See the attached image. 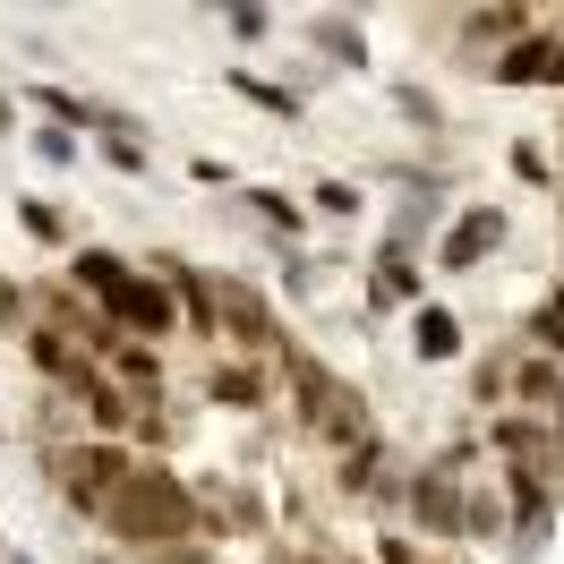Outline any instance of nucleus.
Segmentation results:
<instances>
[{"label":"nucleus","mask_w":564,"mask_h":564,"mask_svg":"<svg viewBox=\"0 0 564 564\" xmlns=\"http://www.w3.org/2000/svg\"><path fill=\"white\" fill-rule=\"evenodd\" d=\"M35 325V291L26 282H0V334H26Z\"/></svg>","instance_id":"393cba45"},{"label":"nucleus","mask_w":564,"mask_h":564,"mask_svg":"<svg viewBox=\"0 0 564 564\" xmlns=\"http://www.w3.org/2000/svg\"><path fill=\"white\" fill-rule=\"evenodd\" d=\"M274 564H334V547H325V539H282Z\"/></svg>","instance_id":"bb28decb"},{"label":"nucleus","mask_w":564,"mask_h":564,"mask_svg":"<svg viewBox=\"0 0 564 564\" xmlns=\"http://www.w3.org/2000/svg\"><path fill=\"white\" fill-rule=\"evenodd\" d=\"M95 145H104V163L120 180H154V145H145V138H95Z\"/></svg>","instance_id":"4be33fe9"},{"label":"nucleus","mask_w":564,"mask_h":564,"mask_svg":"<svg viewBox=\"0 0 564 564\" xmlns=\"http://www.w3.org/2000/svg\"><path fill=\"white\" fill-rule=\"evenodd\" d=\"M402 334H411V343H402V351L420 359V368H454V359L470 351V317H462L454 300H436V291H427L420 308H411V317H402Z\"/></svg>","instance_id":"6e6552de"},{"label":"nucleus","mask_w":564,"mask_h":564,"mask_svg":"<svg viewBox=\"0 0 564 564\" xmlns=\"http://www.w3.org/2000/svg\"><path fill=\"white\" fill-rule=\"evenodd\" d=\"M104 530L120 547H138V556H163V547L206 539V530H197V488H188V470L138 454V470H129V479L111 488V505H104Z\"/></svg>","instance_id":"f257e3e1"},{"label":"nucleus","mask_w":564,"mask_h":564,"mask_svg":"<svg viewBox=\"0 0 564 564\" xmlns=\"http://www.w3.org/2000/svg\"><path fill=\"white\" fill-rule=\"evenodd\" d=\"M556 43H564V18H547V26H539V35H522L505 61H488V86H505V95L547 86V95H556Z\"/></svg>","instance_id":"9b49d317"},{"label":"nucleus","mask_w":564,"mask_h":564,"mask_svg":"<svg viewBox=\"0 0 564 564\" xmlns=\"http://www.w3.org/2000/svg\"><path fill=\"white\" fill-rule=\"evenodd\" d=\"M197 393H206V411L257 420V411H274V368H265V359H231V351H214V359H206V377H197Z\"/></svg>","instance_id":"0eeeda50"},{"label":"nucleus","mask_w":564,"mask_h":564,"mask_svg":"<svg viewBox=\"0 0 564 564\" xmlns=\"http://www.w3.org/2000/svg\"><path fill=\"white\" fill-rule=\"evenodd\" d=\"M308 214H317V223H359V214H368V180H343V172L308 180Z\"/></svg>","instance_id":"f3484780"},{"label":"nucleus","mask_w":564,"mask_h":564,"mask_svg":"<svg viewBox=\"0 0 564 564\" xmlns=\"http://www.w3.org/2000/svg\"><path fill=\"white\" fill-rule=\"evenodd\" d=\"M0 547H9V530H0Z\"/></svg>","instance_id":"473e14b6"},{"label":"nucleus","mask_w":564,"mask_h":564,"mask_svg":"<svg viewBox=\"0 0 564 564\" xmlns=\"http://www.w3.org/2000/svg\"><path fill=\"white\" fill-rule=\"evenodd\" d=\"M300 43L317 52L325 77H359V69H368V26L343 18V9H308V18H300Z\"/></svg>","instance_id":"1a4fd4ad"},{"label":"nucleus","mask_w":564,"mask_h":564,"mask_svg":"<svg viewBox=\"0 0 564 564\" xmlns=\"http://www.w3.org/2000/svg\"><path fill=\"white\" fill-rule=\"evenodd\" d=\"M420 300H427V257L377 248V265H368V308H377V317H411Z\"/></svg>","instance_id":"f8f14e48"},{"label":"nucleus","mask_w":564,"mask_h":564,"mask_svg":"<svg viewBox=\"0 0 564 564\" xmlns=\"http://www.w3.org/2000/svg\"><path fill=\"white\" fill-rule=\"evenodd\" d=\"M0 564H35V556H26V547H0Z\"/></svg>","instance_id":"c85d7f7f"},{"label":"nucleus","mask_w":564,"mask_h":564,"mask_svg":"<svg viewBox=\"0 0 564 564\" xmlns=\"http://www.w3.org/2000/svg\"><path fill=\"white\" fill-rule=\"evenodd\" d=\"M282 257V300H317V265H308V248H274Z\"/></svg>","instance_id":"b1692460"},{"label":"nucleus","mask_w":564,"mask_h":564,"mask_svg":"<svg viewBox=\"0 0 564 564\" xmlns=\"http://www.w3.org/2000/svg\"><path fill=\"white\" fill-rule=\"evenodd\" d=\"M386 95H393V111H402L411 129H427V138H445V129H454V120H445V104H436L427 86H411V77H393Z\"/></svg>","instance_id":"a211bd4d"},{"label":"nucleus","mask_w":564,"mask_h":564,"mask_svg":"<svg viewBox=\"0 0 564 564\" xmlns=\"http://www.w3.org/2000/svg\"><path fill=\"white\" fill-rule=\"evenodd\" d=\"M43 470H52V496L69 505L77 522H104L111 488L138 470V454H129V445H104V436H52V445H43Z\"/></svg>","instance_id":"f03ea898"},{"label":"nucleus","mask_w":564,"mask_h":564,"mask_svg":"<svg viewBox=\"0 0 564 564\" xmlns=\"http://www.w3.org/2000/svg\"><path fill=\"white\" fill-rule=\"evenodd\" d=\"M223 86L240 95L248 111H265V120H282V129H300L308 120V95L300 86H282V77H257V69H223Z\"/></svg>","instance_id":"2eb2a0df"},{"label":"nucleus","mask_w":564,"mask_h":564,"mask_svg":"<svg viewBox=\"0 0 564 564\" xmlns=\"http://www.w3.org/2000/svg\"><path fill=\"white\" fill-rule=\"evenodd\" d=\"M26 145H35V163H43V172H77V154H86V138L52 129V120H35V129H26Z\"/></svg>","instance_id":"aec40b11"},{"label":"nucleus","mask_w":564,"mask_h":564,"mask_svg":"<svg viewBox=\"0 0 564 564\" xmlns=\"http://www.w3.org/2000/svg\"><path fill=\"white\" fill-rule=\"evenodd\" d=\"M9 206H18V231H26L35 248H52V257L77 248V223L61 214V197H9Z\"/></svg>","instance_id":"dca6fc26"},{"label":"nucleus","mask_w":564,"mask_h":564,"mask_svg":"<svg viewBox=\"0 0 564 564\" xmlns=\"http://www.w3.org/2000/svg\"><path fill=\"white\" fill-rule=\"evenodd\" d=\"M77 564H120V547H86V556H77Z\"/></svg>","instance_id":"cd10ccee"},{"label":"nucleus","mask_w":564,"mask_h":564,"mask_svg":"<svg viewBox=\"0 0 564 564\" xmlns=\"http://www.w3.org/2000/svg\"><path fill=\"white\" fill-rule=\"evenodd\" d=\"M547 308H556V317H564V282H547Z\"/></svg>","instance_id":"c756f323"},{"label":"nucleus","mask_w":564,"mask_h":564,"mask_svg":"<svg viewBox=\"0 0 564 564\" xmlns=\"http://www.w3.org/2000/svg\"><path fill=\"white\" fill-rule=\"evenodd\" d=\"M513 539V513H505V479H470L462 488V547H505Z\"/></svg>","instance_id":"4468645a"},{"label":"nucleus","mask_w":564,"mask_h":564,"mask_svg":"<svg viewBox=\"0 0 564 564\" xmlns=\"http://www.w3.org/2000/svg\"><path fill=\"white\" fill-rule=\"evenodd\" d=\"M505 240H513V214L505 206H454V223L427 248V274H479Z\"/></svg>","instance_id":"39448f33"},{"label":"nucleus","mask_w":564,"mask_h":564,"mask_svg":"<svg viewBox=\"0 0 564 564\" xmlns=\"http://www.w3.org/2000/svg\"><path fill=\"white\" fill-rule=\"evenodd\" d=\"M240 206H248V223H257L274 248H300V240H308V223H317V214H308V197H291V188H274V180H248Z\"/></svg>","instance_id":"ddd939ff"},{"label":"nucleus","mask_w":564,"mask_h":564,"mask_svg":"<svg viewBox=\"0 0 564 564\" xmlns=\"http://www.w3.org/2000/svg\"><path fill=\"white\" fill-rule=\"evenodd\" d=\"M462 488H470V479H454L445 462H411L402 522L420 530V539H436V547H462Z\"/></svg>","instance_id":"423d86ee"},{"label":"nucleus","mask_w":564,"mask_h":564,"mask_svg":"<svg viewBox=\"0 0 564 564\" xmlns=\"http://www.w3.org/2000/svg\"><path fill=\"white\" fill-rule=\"evenodd\" d=\"M556 214H564V188H556Z\"/></svg>","instance_id":"2f4dec72"},{"label":"nucleus","mask_w":564,"mask_h":564,"mask_svg":"<svg viewBox=\"0 0 564 564\" xmlns=\"http://www.w3.org/2000/svg\"><path fill=\"white\" fill-rule=\"evenodd\" d=\"M104 325H111V334H129V343H145V351H163V343H180V334H188V325H180L172 282L154 274V265H138V274L104 300Z\"/></svg>","instance_id":"7ed1b4c3"},{"label":"nucleus","mask_w":564,"mask_h":564,"mask_svg":"<svg viewBox=\"0 0 564 564\" xmlns=\"http://www.w3.org/2000/svg\"><path fill=\"white\" fill-rule=\"evenodd\" d=\"M513 343H522V351H539V359H564V317L539 300V308L522 317V334H513Z\"/></svg>","instance_id":"412c9836"},{"label":"nucleus","mask_w":564,"mask_h":564,"mask_svg":"<svg viewBox=\"0 0 564 564\" xmlns=\"http://www.w3.org/2000/svg\"><path fill=\"white\" fill-rule=\"evenodd\" d=\"M188 180H197V188H240V172H231L223 154H188Z\"/></svg>","instance_id":"a878e982"},{"label":"nucleus","mask_w":564,"mask_h":564,"mask_svg":"<svg viewBox=\"0 0 564 564\" xmlns=\"http://www.w3.org/2000/svg\"><path fill=\"white\" fill-rule=\"evenodd\" d=\"M223 26H231L240 43H265V35H274V9H257V0H223Z\"/></svg>","instance_id":"5701e85b"},{"label":"nucleus","mask_w":564,"mask_h":564,"mask_svg":"<svg viewBox=\"0 0 564 564\" xmlns=\"http://www.w3.org/2000/svg\"><path fill=\"white\" fill-rule=\"evenodd\" d=\"M539 26H547V9H530V0H470L454 18V52L488 77V61H505V52L522 35H539Z\"/></svg>","instance_id":"20e7f679"},{"label":"nucleus","mask_w":564,"mask_h":564,"mask_svg":"<svg viewBox=\"0 0 564 564\" xmlns=\"http://www.w3.org/2000/svg\"><path fill=\"white\" fill-rule=\"evenodd\" d=\"M505 163H513V180H522V188H539V197H556L564 180H556V163H547V145L539 138H513V154H505Z\"/></svg>","instance_id":"6ab92c4d"},{"label":"nucleus","mask_w":564,"mask_h":564,"mask_svg":"<svg viewBox=\"0 0 564 564\" xmlns=\"http://www.w3.org/2000/svg\"><path fill=\"white\" fill-rule=\"evenodd\" d=\"M556 138H564V104H556Z\"/></svg>","instance_id":"7c9ffc66"},{"label":"nucleus","mask_w":564,"mask_h":564,"mask_svg":"<svg viewBox=\"0 0 564 564\" xmlns=\"http://www.w3.org/2000/svg\"><path fill=\"white\" fill-rule=\"evenodd\" d=\"M129 274H138V257H120L111 240H77L69 257H61V282H69V291L86 300V308H95V317H104V300H111V291H120Z\"/></svg>","instance_id":"9d476101"}]
</instances>
